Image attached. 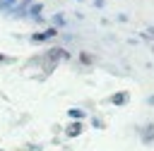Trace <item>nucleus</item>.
Returning a JSON list of instances; mask_svg holds the SVG:
<instances>
[{
  "label": "nucleus",
  "instance_id": "f257e3e1",
  "mask_svg": "<svg viewBox=\"0 0 154 151\" xmlns=\"http://www.w3.org/2000/svg\"><path fill=\"white\" fill-rule=\"evenodd\" d=\"M55 36H58V26H48V29H43V31L31 34V43H43V41L55 38Z\"/></svg>",
  "mask_w": 154,
  "mask_h": 151
},
{
  "label": "nucleus",
  "instance_id": "f03ea898",
  "mask_svg": "<svg viewBox=\"0 0 154 151\" xmlns=\"http://www.w3.org/2000/svg\"><path fill=\"white\" fill-rule=\"evenodd\" d=\"M41 12H43V5L41 2H31L29 10H26V17L34 19V22H41Z\"/></svg>",
  "mask_w": 154,
  "mask_h": 151
},
{
  "label": "nucleus",
  "instance_id": "7ed1b4c3",
  "mask_svg": "<svg viewBox=\"0 0 154 151\" xmlns=\"http://www.w3.org/2000/svg\"><path fill=\"white\" fill-rule=\"evenodd\" d=\"M34 0H22L19 5H14L10 12H12V17H26V10H29V5H31Z\"/></svg>",
  "mask_w": 154,
  "mask_h": 151
},
{
  "label": "nucleus",
  "instance_id": "20e7f679",
  "mask_svg": "<svg viewBox=\"0 0 154 151\" xmlns=\"http://www.w3.org/2000/svg\"><path fill=\"white\" fill-rule=\"evenodd\" d=\"M108 101H111L113 105H125V103L130 101V93H128V91H118V93H113Z\"/></svg>",
  "mask_w": 154,
  "mask_h": 151
},
{
  "label": "nucleus",
  "instance_id": "39448f33",
  "mask_svg": "<svg viewBox=\"0 0 154 151\" xmlns=\"http://www.w3.org/2000/svg\"><path fill=\"white\" fill-rule=\"evenodd\" d=\"M142 141H144V144L154 141V125H144V129H142Z\"/></svg>",
  "mask_w": 154,
  "mask_h": 151
},
{
  "label": "nucleus",
  "instance_id": "423d86ee",
  "mask_svg": "<svg viewBox=\"0 0 154 151\" xmlns=\"http://www.w3.org/2000/svg\"><path fill=\"white\" fill-rule=\"evenodd\" d=\"M79 132H82V122H79V120H77V122H72V125L65 129V134H67V137H77Z\"/></svg>",
  "mask_w": 154,
  "mask_h": 151
},
{
  "label": "nucleus",
  "instance_id": "0eeeda50",
  "mask_svg": "<svg viewBox=\"0 0 154 151\" xmlns=\"http://www.w3.org/2000/svg\"><path fill=\"white\" fill-rule=\"evenodd\" d=\"M53 24H55L58 29H63V26H65V14H63V12H55V14H53Z\"/></svg>",
  "mask_w": 154,
  "mask_h": 151
},
{
  "label": "nucleus",
  "instance_id": "6e6552de",
  "mask_svg": "<svg viewBox=\"0 0 154 151\" xmlns=\"http://www.w3.org/2000/svg\"><path fill=\"white\" fill-rule=\"evenodd\" d=\"M17 5V0H0V12H10Z\"/></svg>",
  "mask_w": 154,
  "mask_h": 151
},
{
  "label": "nucleus",
  "instance_id": "1a4fd4ad",
  "mask_svg": "<svg viewBox=\"0 0 154 151\" xmlns=\"http://www.w3.org/2000/svg\"><path fill=\"white\" fill-rule=\"evenodd\" d=\"M67 115H70V117H75V120H82V117H84V110H79V108H70V110H67Z\"/></svg>",
  "mask_w": 154,
  "mask_h": 151
},
{
  "label": "nucleus",
  "instance_id": "9d476101",
  "mask_svg": "<svg viewBox=\"0 0 154 151\" xmlns=\"http://www.w3.org/2000/svg\"><path fill=\"white\" fill-rule=\"evenodd\" d=\"M142 38H147L149 43H154V26H147V29L142 31Z\"/></svg>",
  "mask_w": 154,
  "mask_h": 151
},
{
  "label": "nucleus",
  "instance_id": "9b49d317",
  "mask_svg": "<svg viewBox=\"0 0 154 151\" xmlns=\"http://www.w3.org/2000/svg\"><path fill=\"white\" fill-rule=\"evenodd\" d=\"M79 60H82L84 65H91V55H89V53H79Z\"/></svg>",
  "mask_w": 154,
  "mask_h": 151
},
{
  "label": "nucleus",
  "instance_id": "f8f14e48",
  "mask_svg": "<svg viewBox=\"0 0 154 151\" xmlns=\"http://www.w3.org/2000/svg\"><path fill=\"white\" fill-rule=\"evenodd\" d=\"M106 5V0H94V7H103Z\"/></svg>",
  "mask_w": 154,
  "mask_h": 151
},
{
  "label": "nucleus",
  "instance_id": "ddd939ff",
  "mask_svg": "<svg viewBox=\"0 0 154 151\" xmlns=\"http://www.w3.org/2000/svg\"><path fill=\"white\" fill-rule=\"evenodd\" d=\"M77 2H82V0H77Z\"/></svg>",
  "mask_w": 154,
  "mask_h": 151
}]
</instances>
